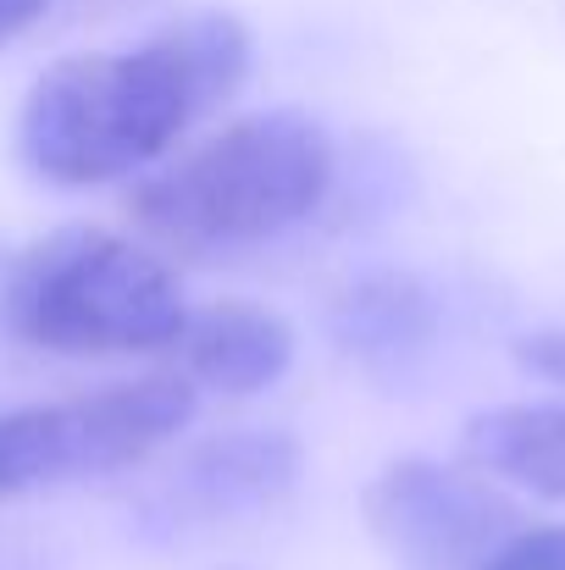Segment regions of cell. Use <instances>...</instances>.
<instances>
[{
  "label": "cell",
  "instance_id": "obj_2",
  "mask_svg": "<svg viewBox=\"0 0 565 570\" xmlns=\"http://www.w3.org/2000/svg\"><path fill=\"white\" fill-rule=\"evenodd\" d=\"M333 189V139L305 111H255L145 178L128 210L178 255H233L300 227Z\"/></svg>",
  "mask_w": 565,
  "mask_h": 570
},
{
  "label": "cell",
  "instance_id": "obj_8",
  "mask_svg": "<svg viewBox=\"0 0 565 570\" xmlns=\"http://www.w3.org/2000/svg\"><path fill=\"white\" fill-rule=\"evenodd\" d=\"M173 355L184 366L188 382L216 387L227 399H250L261 387L289 372L294 361V327L266 311V305H244V299H222L205 311H188Z\"/></svg>",
  "mask_w": 565,
  "mask_h": 570
},
{
  "label": "cell",
  "instance_id": "obj_12",
  "mask_svg": "<svg viewBox=\"0 0 565 570\" xmlns=\"http://www.w3.org/2000/svg\"><path fill=\"white\" fill-rule=\"evenodd\" d=\"M45 6H50V0H0V45H11L28 22H39Z\"/></svg>",
  "mask_w": 565,
  "mask_h": 570
},
{
  "label": "cell",
  "instance_id": "obj_6",
  "mask_svg": "<svg viewBox=\"0 0 565 570\" xmlns=\"http://www.w3.org/2000/svg\"><path fill=\"white\" fill-rule=\"evenodd\" d=\"M300 482V443L277 426H233L194 443L162 488L167 527H244L272 515Z\"/></svg>",
  "mask_w": 565,
  "mask_h": 570
},
{
  "label": "cell",
  "instance_id": "obj_1",
  "mask_svg": "<svg viewBox=\"0 0 565 570\" xmlns=\"http://www.w3.org/2000/svg\"><path fill=\"white\" fill-rule=\"evenodd\" d=\"M244 72L250 28L227 11H194L123 56H67L22 100V167L61 189L128 178L233 100Z\"/></svg>",
  "mask_w": 565,
  "mask_h": 570
},
{
  "label": "cell",
  "instance_id": "obj_10",
  "mask_svg": "<svg viewBox=\"0 0 565 570\" xmlns=\"http://www.w3.org/2000/svg\"><path fill=\"white\" fill-rule=\"evenodd\" d=\"M483 570H565V527H516Z\"/></svg>",
  "mask_w": 565,
  "mask_h": 570
},
{
  "label": "cell",
  "instance_id": "obj_5",
  "mask_svg": "<svg viewBox=\"0 0 565 570\" xmlns=\"http://www.w3.org/2000/svg\"><path fill=\"white\" fill-rule=\"evenodd\" d=\"M516 521L505 493L438 460H393L367 488V527L399 570H483Z\"/></svg>",
  "mask_w": 565,
  "mask_h": 570
},
{
  "label": "cell",
  "instance_id": "obj_3",
  "mask_svg": "<svg viewBox=\"0 0 565 570\" xmlns=\"http://www.w3.org/2000/svg\"><path fill=\"white\" fill-rule=\"evenodd\" d=\"M188 305L173 266L106 227H61L0 266V327L67 361L173 350Z\"/></svg>",
  "mask_w": 565,
  "mask_h": 570
},
{
  "label": "cell",
  "instance_id": "obj_4",
  "mask_svg": "<svg viewBox=\"0 0 565 570\" xmlns=\"http://www.w3.org/2000/svg\"><path fill=\"white\" fill-rule=\"evenodd\" d=\"M188 421H194L188 377L111 382L67 404L6 410L0 415V504L56 488V482L139 465L167 438H178Z\"/></svg>",
  "mask_w": 565,
  "mask_h": 570
},
{
  "label": "cell",
  "instance_id": "obj_9",
  "mask_svg": "<svg viewBox=\"0 0 565 570\" xmlns=\"http://www.w3.org/2000/svg\"><path fill=\"white\" fill-rule=\"evenodd\" d=\"M466 460L538 499H565V404H499L466 421Z\"/></svg>",
  "mask_w": 565,
  "mask_h": 570
},
{
  "label": "cell",
  "instance_id": "obj_11",
  "mask_svg": "<svg viewBox=\"0 0 565 570\" xmlns=\"http://www.w3.org/2000/svg\"><path fill=\"white\" fill-rule=\"evenodd\" d=\"M516 361L533 377L565 382V333H527V338H516Z\"/></svg>",
  "mask_w": 565,
  "mask_h": 570
},
{
  "label": "cell",
  "instance_id": "obj_7",
  "mask_svg": "<svg viewBox=\"0 0 565 570\" xmlns=\"http://www.w3.org/2000/svg\"><path fill=\"white\" fill-rule=\"evenodd\" d=\"M328 333L339 355H350L372 377H410L438 344V299L416 272H367L339 288L328 311Z\"/></svg>",
  "mask_w": 565,
  "mask_h": 570
}]
</instances>
